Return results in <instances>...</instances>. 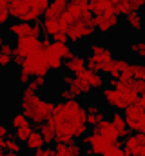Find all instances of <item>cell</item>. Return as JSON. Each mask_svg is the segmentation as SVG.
Masks as SVG:
<instances>
[{
	"mask_svg": "<svg viewBox=\"0 0 145 156\" xmlns=\"http://www.w3.org/2000/svg\"><path fill=\"white\" fill-rule=\"evenodd\" d=\"M49 123L55 127L56 133H65L74 138H83L89 134V123H87V105H83L78 98L72 100H60L56 104L55 115L49 120Z\"/></svg>",
	"mask_w": 145,
	"mask_h": 156,
	"instance_id": "obj_1",
	"label": "cell"
},
{
	"mask_svg": "<svg viewBox=\"0 0 145 156\" xmlns=\"http://www.w3.org/2000/svg\"><path fill=\"white\" fill-rule=\"evenodd\" d=\"M55 109H56V104L53 100H44L38 94L27 96V98L20 96V111L29 120H33V123L36 125V131H40L42 123H45L53 118Z\"/></svg>",
	"mask_w": 145,
	"mask_h": 156,
	"instance_id": "obj_2",
	"label": "cell"
},
{
	"mask_svg": "<svg viewBox=\"0 0 145 156\" xmlns=\"http://www.w3.org/2000/svg\"><path fill=\"white\" fill-rule=\"evenodd\" d=\"M96 31V24H94V15L91 11H83L74 22H72L71 29H69V40L71 42H80V40L89 38L93 33Z\"/></svg>",
	"mask_w": 145,
	"mask_h": 156,
	"instance_id": "obj_3",
	"label": "cell"
},
{
	"mask_svg": "<svg viewBox=\"0 0 145 156\" xmlns=\"http://www.w3.org/2000/svg\"><path fill=\"white\" fill-rule=\"evenodd\" d=\"M42 51V40L36 38V37H26V38H16L15 42V53H13V58H15V64L20 67L24 64L26 58L33 56L36 53Z\"/></svg>",
	"mask_w": 145,
	"mask_h": 156,
	"instance_id": "obj_4",
	"label": "cell"
},
{
	"mask_svg": "<svg viewBox=\"0 0 145 156\" xmlns=\"http://www.w3.org/2000/svg\"><path fill=\"white\" fill-rule=\"evenodd\" d=\"M49 71L51 69H49L47 56H45L44 51H40V53L33 55V56L26 58L24 64L20 66V73H27V75H31V76H35V78L36 76H47Z\"/></svg>",
	"mask_w": 145,
	"mask_h": 156,
	"instance_id": "obj_5",
	"label": "cell"
},
{
	"mask_svg": "<svg viewBox=\"0 0 145 156\" xmlns=\"http://www.w3.org/2000/svg\"><path fill=\"white\" fill-rule=\"evenodd\" d=\"M94 24H96V31L102 35H109L112 29H116L120 26V13L111 5L104 13L94 15Z\"/></svg>",
	"mask_w": 145,
	"mask_h": 156,
	"instance_id": "obj_6",
	"label": "cell"
},
{
	"mask_svg": "<svg viewBox=\"0 0 145 156\" xmlns=\"http://www.w3.org/2000/svg\"><path fill=\"white\" fill-rule=\"evenodd\" d=\"M125 122H127V127L131 133H140L142 127L145 125V107H142L140 104H134V105H129L123 113Z\"/></svg>",
	"mask_w": 145,
	"mask_h": 156,
	"instance_id": "obj_7",
	"label": "cell"
},
{
	"mask_svg": "<svg viewBox=\"0 0 145 156\" xmlns=\"http://www.w3.org/2000/svg\"><path fill=\"white\" fill-rule=\"evenodd\" d=\"M87 49H89V55L96 56V60L100 62V66H102L104 71H105V67L112 62V58H114L112 56V49L107 47V45H104V44H100V42H91L87 45Z\"/></svg>",
	"mask_w": 145,
	"mask_h": 156,
	"instance_id": "obj_8",
	"label": "cell"
},
{
	"mask_svg": "<svg viewBox=\"0 0 145 156\" xmlns=\"http://www.w3.org/2000/svg\"><path fill=\"white\" fill-rule=\"evenodd\" d=\"M102 96H104V100L107 102L111 107H114V111H120V109L125 111V109L129 107V102H127L125 94L120 93V91L114 89V87H105V89H102Z\"/></svg>",
	"mask_w": 145,
	"mask_h": 156,
	"instance_id": "obj_9",
	"label": "cell"
},
{
	"mask_svg": "<svg viewBox=\"0 0 145 156\" xmlns=\"http://www.w3.org/2000/svg\"><path fill=\"white\" fill-rule=\"evenodd\" d=\"M65 71L72 75V76H78L82 75L83 71H87V56H82V55H74L71 60L65 62Z\"/></svg>",
	"mask_w": 145,
	"mask_h": 156,
	"instance_id": "obj_10",
	"label": "cell"
},
{
	"mask_svg": "<svg viewBox=\"0 0 145 156\" xmlns=\"http://www.w3.org/2000/svg\"><path fill=\"white\" fill-rule=\"evenodd\" d=\"M111 145H112V142H109L107 138H104L102 134H98L96 131H93V142H91L89 149H91V153L94 156H104L111 149Z\"/></svg>",
	"mask_w": 145,
	"mask_h": 156,
	"instance_id": "obj_11",
	"label": "cell"
},
{
	"mask_svg": "<svg viewBox=\"0 0 145 156\" xmlns=\"http://www.w3.org/2000/svg\"><path fill=\"white\" fill-rule=\"evenodd\" d=\"M7 31L15 37V38H26V37H33V24L27 22H20L15 20L7 26Z\"/></svg>",
	"mask_w": 145,
	"mask_h": 156,
	"instance_id": "obj_12",
	"label": "cell"
},
{
	"mask_svg": "<svg viewBox=\"0 0 145 156\" xmlns=\"http://www.w3.org/2000/svg\"><path fill=\"white\" fill-rule=\"evenodd\" d=\"M104 120H105V113L100 107V104H96V102L87 104V123L91 127H98Z\"/></svg>",
	"mask_w": 145,
	"mask_h": 156,
	"instance_id": "obj_13",
	"label": "cell"
},
{
	"mask_svg": "<svg viewBox=\"0 0 145 156\" xmlns=\"http://www.w3.org/2000/svg\"><path fill=\"white\" fill-rule=\"evenodd\" d=\"M131 64H129V60L127 58H112V62L109 64L107 67H105V73L111 75V80H120V75L129 67Z\"/></svg>",
	"mask_w": 145,
	"mask_h": 156,
	"instance_id": "obj_14",
	"label": "cell"
},
{
	"mask_svg": "<svg viewBox=\"0 0 145 156\" xmlns=\"http://www.w3.org/2000/svg\"><path fill=\"white\" fill-rule=\"evenodd\" d=\"M94 131L98 133V134H102L104 138H107L109 142H120V133H118V129L112 125V122L111 120H104L98 127H94Z\"/></svg>",
	"mask_w": 145,
	"mask_h": 156,
	"instance_id": "obj_15",
	"label": "cell"
},
{
	"mask_svg": "<svg viewBox=\"0 0 145 156\" xmlns=\"http://www.w3.org/2000/svg\"><path fill=\"white\" fill-rule=\"evenodd\" d=\"M55 151L56 156H82L85 154V147L78 142H74L71 145H62V144H55Z\"/></svg>",
	"mask_w": 145,
	"mask_h": 156,
	"instance_id": "obj_16",
	"label": "cell"
},
{
	"mask_svg": "<svg viewBox=\"0 0 145 156\" xmlns=\"http://www.w3.org/2000/svg\"><path fill=\"white\" fill-rule=\"evenodd\" d=\"M109 120H111V122H112V125H114V127L118 129L120 136L127 138V136L131 134V131H129V127H127V122H125V116H123V115H122L120 111H112Z\"/></svg>",
	"mask_w": 145,
	"mask_h": 156,
	"instance_id": "obj_17",
	"label": "cell"
},
{
	"mask_svg": "<svg viewBox=\"0 0 145 156\" xmlns=\"http://www.w3.org/2000/svg\"><path fill=\"white\" fill-rule=\"evenodd\" d=\"M76 78L85 80V82L91 85V89H102V87H104V78H102V75H100V73H94V71H91V69L83 71L82 75H78Z\"/></svg>",
	"mask_w": 145,
	"mask_h": 156,
	"instance_id": "obj_18",
	"label": "cell"
},
{
	"mask_svg": "<svg viewBox=\"0 0 145 156\" xmlns=\"http://www.w3.org/2000/svg\"><path fill=\"white\" fill-rule=\"evenodd\" d=\"M140 145H142V142L138 140V134H136V133H131L127 138H123V144H122L125 156H133Z\"/></svg>",
	"mask_w": 145,
	"mask_h": 156,
	"instance_id": "obj_19",
	"label": "cell"
},
{
	"mask_svg": "<svg viewBox=\"0 0 145 156\" xmlns=\"http://www.w3.org/2000/svg\"><path fill=\"white\" fill-rule=\"evenodd\" d=\"M24 147L27 149V151H40L42 147H45V140H44V136H42V133L40 131H33V134L29 136V140L24 144Z\"/></svg>",
	"mask_w": 145,
	"mask_h": 156,
	"instance_id": "obj_20",
	"label": "cell"
},
{
	"mask_svg": "<svg viewBox=\"0 0 145 156\" xmlns=\"http://www.w3.org/2000/svg\"><path fill=\"white\" fill-rule=\"evenodd\" d=\"M44 53H45V56H47V64H49V69H51V71H60L62 66H65V64H64V58H62L56 51H53V47L47 49V51H44Z\"/></svg>",
	"mask_w": 145,
	"mask_h": 156,
	"instance_id": "obj_21",
	"label": "cell"
},
{
	"mask_svg": "<svg viewBox=\"0 0 145 156\" xmlns=\"http://www.w3.org/2000/svg\"><path fill=\"white\" fill-rule=\"evenodd\" d=\"M9 125L13 127V131H16V129H20V127L31 125V123H29V118L26 116L22 111H16V113H13L11 118H9Z\"/></svg>",
	"mask_w": 145,
	"mask_h": 156,
	"instance_id": "obj_22",
	"label": "cell"
},
{
	"mask_svg": "<svg viewBox=\"0 0 145 156\" xmlns=\"http://www.w3.org/2000/svg\"><path fill=\"white\" fill-rule=\"evenodd\" d=\"M125 26H127L129 29H133V31L142 29L143 22H142V15H140V11H133L131 15H127V16H125Z\"/></svg>",
	"mask_w": 145,
	"mask_h": 156,
	"instance_id": "obj_23",
	"label": "cell"
},
{
	"mask_svg": "<svg viewBox=\"0 0 145 156\" xmlns=\"http://www.w3.org/2000/svg\"><path fill=\"white\" fill-rule=\"evenodd\" d=\"M33 127L31 125H26V127H20V129H16V131H13V134H11V138H15L16 142H20V144H26L27 140H29V136L33 134Z\"/></svg>",
	"mask_w": 145,
	"mask_h": 156,
	"instance_id": "obj_24",
	"label": "cell"
},
{
	"mask_svg": "<svg viewBox=\"0 0 145 156\" xmlns=\"http://www.w3.org/2000/svg\"><path fill=\"white\" fill-rule=\"evenodd\" d=\"M0 149H2V153H7V151L9 153H20L22 145L15 138H7V140H0Z\"/></svg>",
	"mask_w": 145,
	"mask_h": 156,
	"instance_id": "obj_25",
	"label": "cell"
},
{
	"mask_svg": "<svg viewBox=\"0 0 145 156\" xmlns=\"http://www.w3.org/2000/svg\"><path fill=\"white\" fill-rule=\"evenodd\" d=\"M42 27H44V35L45 37H55V35L60 33L58 20H42Z\"/></svg>",
	"mask_w": 145,
	"mask_h": 156,
	"instance_id": "obj_26",
	"label": "cell"
},
{
	"mask_svg": "<svg viewBox=\"0 0 145 156\" xmlns=\"http://www.w3.org/2000/svg\"><path fill=\"white\" fill-rule=\"evenodd\" d=\"M40 133H42V136H44L45 144H51V142H55V140H56V131H55V127H53L49 122H45V123H42V125H40Z\"/></svg>",
	"mask_w": 145,
	"mask_h": 156,
	"instance_id": "obj_27",
	"label": "cell"
},
{
	"mask_svg": "<svg viewBox=\"0 0 145 156\" xmlns=\"http://www.w3.org/2000/svg\"><path fill=\"white\" fill-rule=\"evenodd\" d=\"M107 7H111V0H89V11L94 15L104 13Z\"/></svg>",
	"mask_w": 145,
	"mask_h": 156,
	"instance_id": "obj_28",
	"label": "cell"
},
{
	"mask_svg": "<svg viewBox=\"0 0 145 156\" xmlns=\"http://www.w3.org/2000/svg\"><path fill=\"white\" fill-rule=\"evenodd\" d=\"M129 51H131L133 56L145 58V40H133L129 44Z\"/></svg>",
	"mask_w": 145,
	"mask_h": 156,
	"instance_id": "obj_29",
	"label": "cell"
},
{
	"mask_svg": "<svg viewBox=\"0 0 145 156\" xmlns=\"http://www.w3.org/2000/svg\"><path fill=\"white\" fill-rule=\"evenodd\" d=\"M38 89H40V87L36 85V82L33 80L31 83H27V85L22 89V98H27V96H35L36 93H38Z\"/></svg>",
	"mask_w": 145,
	"mask_h": 156,
	"instance_id": "obj_30",
	"label": "cell"
},
{
	"mask_svg": "<svg viewBox=\"0 0 145 156\" xmlns=\"http://www.w3.org/2000/svg\"><path fill=\"white\" fill-rule=\"evenodd\" d=\"M87 69H91V71H94V73L104 71L102 66H100V62H98L96 56H93V55H87Z\"/></svg>",
	"mask_w": 145,
	"mask_h": 156,
	"instance_id": "obj_31",
	"label": "cell"
},
{
	"mask_svg": "<svg viewBox=\"0 0 145 156\" xmlns=\"http://www.w3.org/2000/svg\"><path fill=\"white\" fill-rule=\"evenodd\" d=\"M56 144H62V145H71L74 144V136L71 134H65V133H56Z\"/></svg>",
	"mask_w": 145,
	"mask_h": 156,
	"instance_id": "obj_32",
	"label": "cell"
},
{
	"mask_svg": "<svg viewBox=\"0 0 145 156\" xmlns=\"http://www.w3.org/2000/svg\"><path fill=\"white\" fill-rule=\"evenodd\" d=\"M133 75L136 80L145 82V64H133Z\"/></svg>",
	"mask_w": 145,
	"mask_h": 156,
	"instance_id": "obj_33",
	"label": "cell"
},
{
	"mask_svg": "<svg viewBox=\"0 0 145 156\" xmlns=\"http://www.w3.org/2000/svg\"><path fill=\"white\" fill-rule=\"evenodd\" d=\"M131 85H133V89H134L138 94H145V82L143 80H136V78H133V80H131Z\"/></svg>",
	"mask_w": 145,
	"mask_h": 156,
	"instance_id": "obj_34",
	"label": "cell"
},
{
	"mask_svg": "<svg viewBox=\"0 0 145 156\" xmlns=\"http://www.w3.org/2000/svg\"><path fill=\"white\" fill-rule=\"evenodd\" d=\"M69 5H74L80 11H89V0H71Z\"/></svg>",
	"mask_w": 145,
	"mask_h": 156,
	"instance_id": "obj_35",
	"label": "cell"
},
{
	"mask_svg": "<svg viewBox=\"0 0 145 156\" xmlns=\"http://www.w3.org/2000/svg\"><path fill=\"white\" fill-rule=\"evenodd\" d=\"M0 53H2V55H13V53H15V45H11L9 42L2 40V44H0Z\"/></svg>",
	"mask_w": 145,
	"mask_h": 156,
	"instance_id": "obj_36",
	"label": "cell"
},
{
	"mask_svg": "<svg viewBox=\"0 0 145 156\" xmlns=\"http://www.w3.org/2000/svg\"><path fill=\"white\" fill-rule=\"evenodd\" d=\"M35 156H56V151H55V147L45 145V147H42L40 151H36Z\"/></svg>",
	"mask_w": 145,
	"mask_h": 156,
	"instance_id": "obj_37",
	"label": "cell"
},
{
	"mask_svg": "<svg viewBox=\"0 0 145 156\" xmlns=\"http://www.w3.org/2000/svg\"><path fill=\"white\" fill-rule=\"evenodd\" d=\"M11 64H15L13 55H2V53H0V66H2V67H9Z\"/></svg>",
	"mask_w": 145,
	"mask_h": 156,
	"instance_id": "obj_38",
	"label": "cell"
},
{
	"mask_svg": "<svg viewBox=\"0 0 145 156\" xmlns=\"http://www.w3.org/2000/svg\"><path fill=\"white\" fill-rule=\"evenodd\" d=\"M67 89L71 91V94L74 96V98H78V96H82V94H83V91H82V87H80V83H78L76 80H74V83H71Z\"/></svg>",
	"mask_w": 145,
	"mask_h": 156,
	"instance_id": "obj_39",
	"label": "cell"
},
{
	"mask_svg": "<svg viewBox=\"0 0 145 156\" xmlns=\"http://www.w3.org/2000/svg\"><path fill=\"white\" fill-rule=\"evenodd\" d=\"M9 18H11L9 9H0V24H2V26H4V24H7V22H9Z\"/></svg>",
	"mask_w": 145,
	"mask_h": 156,
	"instance_id": "obj_40",
	"label": "cell"
},
{
	"mask_svg": "<svg viewBox=\"0 0 145 156\" xmlns=\"http://www.w3.org/2000/svg\"><path fill=\"white\" fill-rule=\"evenodd\" d=\"M33 80H31V75H27V73H20L18 75V83H22L24 87L27 85V83H31Z\"/></svg>",
	"mask_w": 145,
	"mask_h": 156,
	"instance_id": "obj_41",
	"label": "cell"
},
{
	"mask_svg": "<svg viewBox=\"0 0 145 156\" xmlns=\"http://www.w3.org/2000/svg\"><path fill=\"white\" fill-rule=\"evenodd\" d=\"M53 42H62V44H67V42H69V35L60 31L58 35H55V37H53Z\"/></svg>",
	"mask_w": 145,
	"mask_h": 156,
	"instance_id": "obj_42",
	"label": "cell"
},
{
	"mask_svg": "<svg viewBox=\"0 0 145 156\" xmlns=\"http://www.w3.org/2000/svg\"><path fill=\"white\" fill-rule=\"evenodd\" d=\"M74 96L71 94V91L65 87V89H62V93H60V100H64V102H67V100H72Z\"/></svg>",
	"mask_w": 145,
	"mask_h": 156,
	"instance_id": "obj_43",
	"label": "cell"
},
{
	"mask_svg": "<svg viewBox=\"0 0 145 156\" xmlns=\"http://www.w3.org/2000/svg\"><path fill=\"white\" fill-rule=\"evenodd\" d=\"M74 80H76V76H72V75H69V73H67V75H62V82H64L67 87H69L71 83H74Z\"/></svg>",
	"mask_w": 145,
	"mask_h": 156,
	"instance_id": "obj_44",
	"label": "cell"
},
{
	"mask_svg": "<svg viewBox=\"0 0 145 156\" xmlns=\"http://www.w3.org/2000/svg\"><path fill=\"white\" fill-rule=\"evenodd\" d=\"M0 136H2V140L11 138V134H9V127H7V125H2V127H0Z\"/></svg>",
	"mask_w": 145,
	"mask_h": 156,
	"instance_id": "obj_45",
	"label": "cell"
},
{
	"mask_svg": "<svg viewBox=\"0 0 145 156\" xmlns=\"http://www.w3.org/2000/svg\"><path fill=\"white\" fill-rule=\"evenodd\" d=\"M36 5H38V7H40L44 13H45V9L51 5V0H36Z\"/></svg>",
	"mask_w": 145,
	"mask_h": 156,
	"instance_id": "obj_46",
	"label": "cell"
},
{
	"mask_svg": "<svg viewBox=\"0 0 145 156\" xmlns=\"http://www.w3.org/2000/svg\"><path fill=\"white\" fill-rule=\"evenodd\" d=\"M91 142H93V133H89V134H85L82 140H80V144L82 145H91Z\"/></svg>",
	"mask_w": 145,
	"mask_h": 156,
	"instance_id": "obj_47",
	"label": "cell"
},
{
	"mask_svg": "<svg viewBox=\"0 0 145 156\" xmlns=\"http://www.w3.org/2000/svg\"><path fill=\"white\" fill-rule=\"evenodd\" d=\"M33 80L36 82V85H38V87H44V85L47 83V76H36V78H33Z\"/></svg>",
	"mask_w": 145,
	"mask_h": 156,
	"instance_id": "obj_48",
	"label": "cell"
},
{
	"mask_svg": "<svg viewBox=\"0 0 145 156\" xmlns=\"http://www.w3.org/2000/svg\"><path fill=\"white\" fill-rule=\"evenodd\" d=\"M142 107H145V94H140V102H138Z\"/></svg>",
	"mask_w": 145,
	"mask_h": 156,
	"instance_id": "obj_49",
	"label": "cell"
},
{
	"mask_svg": "<svg viewBox=\"0 0 145 156\" xmlns=\"http://www.w3.org/2000/svg\"><path fill=\"white\" fill-rule=\"evenodd\" d=\"M2 156H20V153H9L7 151V153H2Z\"/></svg>",
	"mask_w": 145,
	"mask_h": 156,
	"instance_id": "obj_50",
	"label": "cell"
},
{
	"mask_svg": "<svg viewBox=\"0 0 145 156\" xmlns=\"http://www.w3.org/2000/svg\"><path fill=\"white\" fill-rule=\"evenodd\" d=\"M27 156H35V154H31V153H29V154H27Z\"/></svg>",
	"mask_w": 145,
	"mask_h": 156,
	"instance_id": "obj_51",
	"label": "cell"
},
{
	"mask_svg": "<svg viewBox=\"0 0 145 156\" xmlns=\"http://www.w3.org/2000/svg\"><path fill=\"white\" fill-rule=\"evenodd\" d=\"M133 156H140V154H133Z\"/></svg>",
	"mask_w": 145,
	"mask_h": 156,
	"instance_id": "obj_52",
	"label": "cell"
},
{
	"mask_svg": "<svg viewBox=\"0 0 145 156\" xmlns=\"http://www.w3.org/2000/svg\"><path fill=\"white\" fill-rule=\"evenodd\" d=\"M143 156H145V154H143Z\"/></svg>",
	"mask_w": 145,
	"mask_h": 156,
	"instance_id": "obj_53",
	"label": "cell"
}]
</instances>
